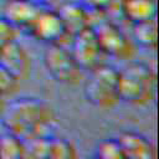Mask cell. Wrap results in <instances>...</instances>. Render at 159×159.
<instances>
[{
    "instance_id": "obj_1",
    "label": "cell",
    "mask_w": 159,
    "mask_h": 159,
    "mask_svg": "<svg viewBox=\"0 0 159 159\" xmlns=\"http://www.w3.org/2000/svg\"><path fill=\"white\" fill-rule=\"evenodd\" d=\"M55 119V111L47 102L22 97L6 102L2 128L25 140L36 135H50Z\"/></svg>"
},
{
    "instance_id": "obj_2",
    "label": "cell",
    "mask_w": 159,
    "mask_h": 159,
    "mask_svg": "<svg viewBox=\"0 0 159 159\" xmlns=\"http://www.w3.org/2000/svg\"><path fill=\"white\" fill-rule=\"evenodd\" d=\"M119 101L132 106L150 103L155 93V73L144 62H132L119 70Z\"/></svg>"
},
{
    "instance_id": "obj_3",
    "label": "cell",
    "mask_w": 159,
    "mask_h": 159,
    "mask_svg": "<svg viewBox=\"0 0 159 159\" xmlns=\"http://www.w3.org/2000/svg\"><path fill=\"white\" fill-rule=\"evenodd\" d=\"M119 70L114 66L102 63L89 71L83 93L86 99L98 108H112L119 102Z\"/></svg>"
},
{
    "instance_id": "obj_4",
    "label": "cell",
    "mask_w": 159,
    "mask_h": 159,
    "mask_svg": "<svg viewBox=\"0 0 159 159\" xmlns=\"http://www.w3.org/2000/svg\"><path fill=\"white\" fill-rule=\"evenodd\" d=\"M43 65L47 73L60 83L77 84L83 77L82 68L65 43L48 45L43 52Z\"/></svg>"
},
{
    "instance_id": "obj_5",
    "label": "cell",
    "mask_w": 159,
    "mask_h": 159,
    "mask_svg": "<svg viewBox=\"0 0 159 159\" xmlns=\"http://www.w3.org/2000/svg\"><path fill=\"white\" fill-rule=\"evenodd\" d=\"M92 27L106 56L128 60L134 55V42L114 22L104 20Z\"/></svg>"
},
{
    "instance_id": "obj_6",
    "label": "cell",
    "mask_w": 159,
    "mask_h": 159,
    "mask_svg": "<svg viewBox=\"0 0 159 159\" xmlns=\"http://www.w3.org/2000/svg\"><path fill=\"white\" fill-rule=\"evenodd\" d=\"M71 53L76 60L77 65L82 68V71H92L99 65L104 63V52L101 48L98 39L94 34L92 26L80 31L72 37Z\"/></svg>"
},
{
    "instance_id": "obj_7",
    "label": "cell",
    "mask_w": 159,
    "mask_h": 159,
    "mask_svg": "<svg viewBox=\"0 0 159 159\" xmlns=\"http://www.w3.org/2000/svg\"><path fill=\"white\" fill-rule=\"evenodd\" d=\"M29 34L47 45L65 43V40L70 37L58 11L50 9H40Z\"/></svg>"
},
{
    "instance_id": "obj_8",
    "label": "cell",
    "mask_w": 159,
    "mask_h": 159,
    "mask_svg": "<svg viewBox=\"0 0 159 159\" xmlns=\"http://www.w3.org/2000/svg\"><path fill=\"white\" fill-rule=\"evenodd\" d=\"M40 6L37 2L29 0H6L2 7V17L10 22L17 31L22 30L29 32L32 22L35 21Z\"/></svg>"
},
{
    "instance_id": "obj_9",
    "label": "cell",
    "mask_w": 159,
    "mask_h": 159,
    "mask_svg": "<svg viewBox=\"0 0 159 159\" xmlns=\"http://www.w3.org/2000/svg\"><path fill=\"white\" fill-rule=\"evenodd\" d=\"M117 139L123 149L124 158L154 159L157 157L155 145L149 138H147L142 133L125 130V132H122Z\"/></svg>"
},
{
    "instance_id": "obj_10",
    "label": "cell",
    "mask_w": 159,
    "mask_h": 159,
    "mask_svg": "<svg viewBox=\"0 0 159 159\" xmlns=\"http://www.w3.org/2000/svg\"><path fill=\"white\" fill-rule=\"evenodd\" d=\"M0 63L5 66L19 81L27 78L31 72V57L26 48L16 40L2 51L0 55Z\"/></svg>"
},
{
    "instance_id": "obj_11",
    "label": "cell",
    "mask_w": 159,
    "mask_h": 159,
    "mask_svg": "<svg viewBox=\"0 0 159 159\" xmlns=\"http://www.w3.org/2000/svg\"><path fill=\"white\" fill-rule=\"evenodd\" d=\"M57 11L66 26V30H67V34L70 37L78 34L80 31L92 26L88 7L83 4L67 2V4L62 5Z\"/></svg>"
},
{
    "instance_id": "obj_12",
    "label": "cell",
    "mask_w": 159,
    "mask_h": 159,
    "mask_svg": "<svg viewBox=\"0 0 159 159\" xmlns=\"http://www.w3.org/2000/svg\"><path fill=\"white\" fill-rule=\"evenodd\" d=\"M119 11L132 25L155 20V0H120Z\"/></svg>"
},
{
    "instance_id": "obj_13",
    "label": "cell",
    "mask_w": 159,
    "mask_h": 159,
    "mask_svg": "<svg viewBox=\"0 0 159 159\" xmlns=\"http://www.w3.org/2000/svg\"><path fill=\"white\" fill-rule=\"evenodd\" d=\"M132 41L147 50L157 47V25L155 21H147L132 25Z\"/></svg>"
},
{
    "instance_id": "obj_14",
    "label": "cell",
    "mask_w": 159,
    "mask_h": 159,
    "mask_svg": "<svg viewBox=\"0 0 159 159\" xmlns=\"http://www.w3.org/2000/svg\"><path fill=\"white\" fill-rule=\"evenodd\" d=\"M0 158L20 159L25 158V142L19 135L7 130L0 134Z\"/></svg>"
},
{
    "instance_id": "obj_15",
    "label": "cell",
    "mask_w": 159,
    "mask_h": 159,
    "mask_svg": "<svg viewBox=\"0 0 159 159\" xmlns=\"http://www.w3.org/2000/svg\"><path fill=\"white\" fill-rule=\"evenodd\" d=\"M76 157V147L70 139L63 137H55L53 134L50 135L47 159H73Z\"/></svg>"
},
{
    "instance_id": "obj_16",
    "label": "cell",
    "mask_w": 159,
    "mask_h": 159,
    "mask_svg": "<svg viewBox=\"0 0 159 159\" xmlns=\"http://www.w3.org/2000/svg\"><path fill=\"white\" fill-rule=\"evenodd\" d=\"M96 157L101 159H124L123 149L117 138L104 139L96 148Z\"/></svg>"
},
{
    "instance_id": "obj_17",
    "label": "cell",
    "mask_w": 159,
    "mask_h": 159,
    "mask_svg": "<svg viewBox=\"0 0 159 159\" xmlns=\"http://www.w3.org/2000/svg\"><path fill=\"white\" fill-rule=\"evenodd\" d=\"M20 81L5 67L0 63V96L7 97L14 94L19 88Z\"/></svg>"
},
{
    "instance_id": "obj_18",
    "label": "cell",
    "mask_w": 159,
    "mask_h": 159,
    "mask_svg": "<svg viewBox=\"0 0 159 159\" xmlns=\"http://www.w3.org/2000/svg\"><path fill=\"white\" fill-rule=\"evenodd\" d=\"M16 36L17 30L2 16H0V55L11 42L16 40Z\"/></svg>"
},
{
    "instance_id": "obj_19",
    "label": "cell",
    "mask_w": 159,
    "mask_h": 159,
    "mask_svg": "<svg viewBox=\"0 0 159 159\" xmlns=\"http://www.w3.org/2000/svg\"><path fill=\"white\" fill-rule=\"evenodd\" d=\"M83 1L88 9H92L98 12L109 11L114 6L120 5V1H118V0H83Z\"/></svg>"
},
{
    "instance_id": "obj_20",
    "label": "cell",
    "mask_w": 159,
    "mask_h": 159,
    "mask_svg": "<svg viewBox=\"0 0 159 159\" xmlns=\"http://www.w3.org/2000/svg\"><path fill=\"white\" fill-rule=\"evenodd\" d=\"M6 99L5 97L0 96V128H2V119H4V113H5V107H6Z\"/></svg>"
},
{
    "instance_id": "obj_21",
    "label": "cell",
    "mask_w": 159,
    "mask_h": 159,
    "mask_svg": "<svg viewBox=\"0 0 159 159\" xmlns=\"http://www.w3.org/2000/svg\"><path fill=\"white\" fill-rule=\"evenodd\" d=\"M29 1H34V2H39L40 0H29Z\"/></svg>"
}]
</instances>
